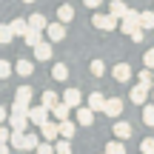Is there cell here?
I'll return each mask as SVG.
<instances>
[{"instance_id": "ab89813d", "label": "cell", "mask_w": 154, "mask_h": 154, "mask_svg": "<svg viewBox=\"0 0 154 154\" xmlns=\"http://www.w3.org/2000/svg\"><path fill=\"white\" fill-rule=\"evenodd\" d=\"M83 3H86L88 9H100V6H103V0H83Z\"/></svg>"}, {"instance_id": "44dd1931", "label": "cell", "mask_w": 154, "mask_h": 154, "mask_svg": "<svg viewBox=\"0 0 154 154\" xmlns=\"http://www.w3.org/2000/svg\"><path fill=\"white\" fill-rule=\"evenodd\" d=\"M9 143H11V149H20L23 151V143H26V131H11V137H9Z\"/></svg>"}, {"instance_id": "7402d4cb", "label": "cell", "mask_w": 154, "mask_h": 154, "mask_svg": "<svg viewBox=\"0 0 154 154\" xmlns=\"http://www.w3.org/2000/svg\"><path fill=\"white\" fill-rule=\"evenodd\" d=\"M14 72L20 74V77H32V72H34V66L29 60H17V66H14Z\"/></svg>"}, {"instance_id": "e575fe53", "label": "cell", "mask_w": 154, "mask_h": 154, "mask_svg": "<svg viewBox=\"0 0 154 154\" xmlns=\"http://www.w3.org/2000/svg\"><path fill=\"white\" fill-rule=\"evenodd\" d=\"M88 69H91V74H94V77H100V74L106 72V66H103V60H91V63H88Z\"/></svg>"}, {"instance_id": "5b68a950", "label": "cell", "mask_w": 154, "mask_h": 154, "mask_svg": "<svg viewBox=\"0 0 154 154\" xmlns=\"http://www.w3.org/2000/svg\"><path fill=\"white\" fill-rule=\"evenodd\" d=\"M49 111H51V109H46L43 103H40V106H32V111H29V120H32L34 126H43V123L49 120Z\"/></svg>"}, {"instance_id": "52a82bcc", "label": "cell", "mask_w": 154, "mask_h": 154, "mask_svg": "<svg viewBox=\"0 0 154 154\" xmlns=\"http://www.w3.org/2000/svg\"><path fill=\"white\" fill-rule=\"evenodd\" d=\"M103 114H109V117H120L123 114V100L120 97H109V103H106V109H103Z\"/></svg>"}, {"instance_id": "d4e9b609", "label": "cell", "mask_w": 154, "mask_h": 154, "mask_svg": "<svg viewBox=\"0 0 154 154\" xmlns=\"http://www.w3.org/2000/svg\"><path fill=\"white\" fill-rule=\"evenodd\" d=\"M40 103H43L46 109H54V106L60 103V97H57L54 91H43V100H40Z\"/></svg>"}, {"instance_id": "9a60e30c", "label": "cell", "mask_w": 154, "mask_h": 154, "mask_svg": "<svg viewBox=\"0 0 154 154\" xmlns=\"http://www.w3.org/2000/svg\"><path fill=\"white\" fill-rule=\"evenodd\" d=\"M34 57H37V60H51V43H37L34 46Z\"/></svg>"}, {"instance_id": "836d02e7", "label": "cell", "mask_w": 154, "mask_h": 154, "mask_svg": "<svg viewBox=\"0 0 154 154\" xmlns=\"http://www.w3.org/2000/svg\"><path fill=\"white\" fill-rule=\"evenodd\" d=\"M11 72H14V66L6 60H0V80H6V77H11Z\"/></svg>"}, {"instance_id": "d590c367", "label": "cell", "mask_w": 154, "mask_h": 154, "mask_svg": "<svg viewBox=\"0 0 154 154\" xmlns=\"http://www.w3.org/2000/svg\"><path fill=\"white\" fill-rule=\"evenodd\" d=\"M140 151H146V154H154V137H146L143 143H140Z\"/></svg>"}, {"instance_id": "1f68e13d", "label": "cell", "mask_w": 154, "mask_h": 154, "mask_svg": "<svg viewBox=\"0 0 154 154\" xmlns=\"http://www.w3.org/2000/svg\"><path fill=\"white\" fill-rule=\"evenodd\" d=\"M143 126H154V103L143 106Z\"/></svg>"}, {"instance_id": "ba28073f", "label": "cell", "mask_w": 154, "mask_h": 154, "mask_svg": "<svg viewBox=\"0 0 154 154\" xmlns=\"http://www.w3.org/2000/svg\"><path fill=\"white\" fill-rule=\"evenodd\" d=\"M111 74H114L117 83H128V80H131V66H128V63H117Z\"/></svg>"}, {"instance_id": "7bdbcfd3", "label": "cell", "mask_w": 154, "mask_h": 154, "mask_svg": "<svg viewBox=\"0 0 154 154\" xmlns=\"http://www.w3.org/2000/svg\"><path fill=\"white\" fill-rule=\"evenodd\" d=\"M151 100H154V86H151Z\"/></svg>"}, {"instance_id": "ffe728a7", "label": "cell", "mask_w": 154, "mask_h": 154, "mask_svg": "<svg viewBox=\"0 0 154 154\" xmlns=\"http://www.w3.org/2000/svg\"><path fill=\"white\" fill-rule=\"evenodd\" d=\"M114 137H120V140H128L131 137V126H128V123H114Z\"/></svg>"}, {"instance_id": "277c9868", "label": "cell", "mask_w": 154, "mask_h": 154, "mask_svg": "<svg viewBox=\"0 0 154 154\" xmlns=\"http://www.w3.org/2000/svg\"><path fill=\"white\" fill-rule=\"evenodd\" d=\"M46 37H49L51 43H60V40L66 37V23H63V20L49 23V26H46Z\"/></svg>"}, {"instance_id": "f546056e", "label": "cell", "mask_w": 154, "mask_h": 154, "mask_svg": "<svg viewBox=\"0 0 154 154\" xmlns=\"http://www.w3.org/2000/svg\"><path fill=\"white\" fill-rule=\"evenodd\" d=\"M140 23H143V29H154V9L140 11Z\"/></svg>"}, {"instance_id": "8fae6325", "label": "cell", "mask_w": 154, "mask_h": 154, "mask_svg": "<svg viewBox=\"0 0 154 154\" xmlns=\"http://www.w3.org/2000/svg\"><path fill=\"white\" fill-rule=\"evenodd\" d=\"M9 123H11V128H17V131H26L29 128V114H14V111H11V117H9Z\"/></svg>"}, {"instance_id": "5bb4252c", "label": "cell", "mask_w": 154, "mask_h": 154, "mask_svg": "<svg viewBox=\"0 0 154 154\" xmlns=\"http://www.w3.org/2000/svg\"><path fill=\"white\" fill-rule=\"evenodd\" d=\"M63 100H66L72 109H77V106L83 103V94H80V88H66V94H63Z\"/></svg>"}, {"instance_id": "6da1fadb", "label": "cell", "mask_w": 154, "mask_h": 154, "mask_svg": "<svg viewBox=\"0 0 154 154\" xmlns=\"http://www.w3.org/2000/svg\"><path fill=\"white\" fill-rule=\"evenodd\" d=\"M91 26L100 29V32H114V29H117V17L111 14V11H109V14H103V11H94V14H91Z\"/></svg>"}, {"instance_id": "7c38bea8", "label": "cell", "mask_w": 154, "mask_h": 154, "mask_svg": "<svg viewBox=\"0 0 154 154\" xmlns=\"http://www.w3.org/2000/svg\"><path fill=\"white\" fill-rule=\"evenodd\" d=\"M9 26H11V32H14V37H26V32H29V20H23V17H14Z\"/></svg>"}, {"instance_id": "30bf717a", "label": "cell", "mask_w": 154, "mask_h": 154, "mask_svg": "<svg viewBox=\"0 0 154 154\" xmlns=\"http://www.w3.org/2000/svg\"><path fill=\"white\" fill-rule=\"evenodd\" d=\"M94 114H97V111H94L91 106L77 109V123H80V126H91V123H94Z\"/></svg>"}, {"instance_id": "f1b7e54d", "label": "cell", "mask_w": 154, "mask_h": 154, "mask_svg": "<svg viewBox=\"0 0 154 154\" xmlns=\"http://www.w3.org/2000/svg\"><path fill=\"white\" fill-rule=\"evenodd\" d=\"M54 149L60 154H69V151H72V140H69V137H57L54 140Z\"/></svg>"}, {"instance_id": "4316f807", "label": "cell", "mask_w": 154, "mask_h": 154, "mask_svg": "<svg viewBox=\"0 0 154 154\" xmlns=\"http://www.w3.org/2000/svg\"><path fill=\"white\" fill-rule=\"evenodd\" d=\"M40 146V137L37 134H26V143H23V151H37Z\"/></svg>"}, {"instance_id": "7a4b0ae2", "label": "cell", "mask_w": 154, "mask_h": 154, "mask_svg": "<svg viewBox=\"0 0 154 154\" xmlns=\"http://www.w3.org/2000/svg\"><path fill=\"white\" fill-rule=\"evenodd\" d=\"M137 29H143V23H140V11H128L126 17H120V32H126V34H131V32H137Z\"/></svg>"}, {"instance_id": "83f0119b", "label": "cell", "mask_w": 154, "mask_h": 154, "mask_svg": "<svg viewBox=\"0 0 154 154\" xmlns=\"http://www.w3.org/2000/svg\"><path fill=\"white\" fill-rule=\"evenodd\" d=\"M60 137H74V123L72 120H60Z\"/></svg>"}, {"instance_id": "d6a6232c", "label": "cell", "mask_w": 154, "mask_h": 154, "mask_svg": "<svg viewBox=\"0 0 154 154\" xmlns=\"http://www.w3.org/2000/svg\"><path fill=\"white\" fill-rule=\"evenodd\" d=\"M106 151H109V154H123V151H126V146H123V140L117 137L114 143H109V146H106Z\"/></svg>"}, {"instance_id": "3957f363", "label": "cell", "mask_w": 154, "mask_h": 154, "mask_svg": "<svg viewBox=\"0 0 154 154\" xmlns=\"http://www.w3.org/2000/svg\"><path fill=\"white\" fill-rule=\"evenodd\" d=\"M149 97H151V86H143V83H137V86L131 88V94H128V100H131L134 106H146Z\"/></svg>"}, {"instance_id": "8d00e7d4", "label": "cell", "mask_w": 154, "mask_h": 154, "mask_svg": "<svg viewBox=\"0 0 154 154\" xmlns=\"http://www.w3.org/2000/svg\"><path fill=\"white\" fill-rule=\"evenodd\" d=\"M143 63H146L149 69H154V49H149V51L143 54Z\"/></svg>"}, {"instance_id": "484cf974", "label": "cell", "mask_w": 154, "mask_h": 154, "mask_svg": "<svg viewBox=\"0 0 154 154\" xmlns=\"http://www.w3.org/2000/svg\"><path fill=\"white\" fill-rule=\"evenodd\" d=\"M14 100H23V103H29V100H32V86H17Z\"/></svg>"}, {"instance_id": "2e32d148", "label": "cell", "mask_w": 154, "mask_h": 154, "mask_svg": "<svg viewBox=\"0 0 154 154\" xmlns=\"http://www.w3.org/2000/svg\"><path fill=\"white\" fill-rule=\"evenodd\" d=\"M69 111H72V106H69L66 100H60V103H57L54 109H51V114H54L57 120H69Z\"/></svg>"}, {"instance_id": "60d3db41", "label": "cell", "mask_w": 154, "mask_h": 154, "mask_svg": "<svg viewBox=\"0 0 154 154\" xmlns=\"http://www.w3.org/2000/svg\"><path fill=\"white\" fill-rule=\"evenodd\" d=\"M9 149H11V143H9V140H3V143H0V154H6Z\"/></svg>"}, {"instance_id": "ac0fdd59", "label": "cell", "mask_w": 154, "mask_h": 154, "mask_svg": "<svg viewBox=\"0 0 154 154\" xmlns=\"http://www.w3.org/2000/svg\"><path fill=\"white\" fill-rule=\"evenodd\" d=\"M51 77H54L57 83H66L69 80V66H66V63H57V66L51 69Z\"/></svg>"}, {"instance_id": "8992f818", "label": "cell", "mask_w": 154, "mask_h": 154, "mask_svg": "<svg viewBox=\"0 0 154 154\" xmlns=\"http://www.w3.org/2000/svg\"><path fill=\"white\" fill-rule=\"evenodd\" d=\"M40 134H43V140H57V137H60V123L46 120L43 126H40Z\"/></svg>"}, {"instance_id": "4dcf8cb0", "label": "cell", "mask_w": 154, "mask_h": 154, "mask_svg": "<svg viewBox=\"0 0 154 154\" xmlns=\"http://www.w3.org/2000/svg\"><path fill=\"white\" fill-rule=\"evenodd\" d=\"M11 40H14V32H11V26L0 23V43H11Z\"/></svg>"}, {"instance_id": "cb8c5ba5", "label": "cell", "mask_w": 154, "mask_h": 154, "mask_svg": "<svg viewBox=\"0 0 154 154\" xmlns=\"http://www.w3.org/2000/svg\"><path fill=\"white\" fill-rule=\"evenodd\" d=\"M137 80L143 83V86H154V69H149V66H146L143 72L137 74Z\"/></svg>"}, {"instance_id": "74e56055", "label": "cell", "mask_w": 154, "mask_h": 154, "mask_svg": "<svg viewBox=\"0 0 154 154\" xmlns=\"http://www.w3.org/2000/svg\"><path fill=\"white\" fill-rule=\"evenodd\" d=\"M128 37H131L134 43H143V37H146V29H137V32H131Z\"/></svg>"}, {"instance_id": "f35d334b", "label": "cell", "mask_w": 154, "mask_h": 154, "mask_svg": "<svg viewBox=\"0 0 154 154\" xmlns=\"http://www.w3.org/2000/svg\"><path fill=\"white\" fill-rule=\"evenodd\" d=\"M9 137H11V134H9V128L0 123V143H3V140H9Z\"/></svg>"}, {"instance_id": "d6986e66", "label": "cell", "mask_w": 154, "mask_h": 154, "mask_svg": "<svg viewBox=\"0 0 154 154\" xmlns=\"http://www.w3.org/2000/svg\"><path fill=\"white\" fill-rule=\"evenodd\" d=\"M128 11H131V9H128V3H123V0H114V3H111V14H114L117 20H120V17H126Z\"/></svg>"}, {"instance_id": "9c48e42d", "label": "cell", "mask_w": 154, "mask_h": 154, "mask_svg": "<svg viewBox=\"0 0 154 154\" xmlns=\"http://www.w3.org/2000/svg\"><path fill=\"white\" fill-rule=\"evenodd\" d=\"M106 103H109V97H106L103 91H91V94H88V106H91L94 111H103Z\"/></svg>"}, {"instance_id": "603a6c76", "label": "cell", "mask_w": 154, "mask_h": 154, "mask_svg": "<svg viewBox=\"0 0 154 154\" xmlns=\"http://www.w3.org/2000/svg\"><path fill=\"white\" fill-rule=\"evenodd\" d=\"M29 26H32V29H40V32H46L49 20H46L43 14H32V17H29Z\"/></svg>"}, {"instance_id": "4fadbf2b", "label": "cell", "mask_w": 154, "mask_h": 154, "mask_svg": "<svg viewBox=\"0 0 154 154\" xmlns=\"http://www.w3.org/2000/svg\"><path fill=\"white\" fill-rule=\"evenodd\" d=\"M23 40H26V46H29V49H34L37 43H43V32L29 26V32H26V37H23Z\"/></svg>"}, {"instance_id": "e0dca14e", "label": "cell", "mask_w": 154, "mask_h": 154, "mask_svg": "<svg viewBox=\"0 0 154 154\" xmlns=\"http://www.w3.org/2000/svg\"><path fill=\"white\" fill-rule=\"evenodd\" d=\"M57 20H63V23H72V20H74V6L63 3L60 9H57Z\"/></svg>"}, {"instance_id": "b9f144b4", "label": "cell", "mask_w": 154, "mask_h": 154, "mask_svg": "<svg viewBox=\"0 0 154 154\" xmlns=\"http://www.w3.org/2000/svg\"><path fill=\"white\" fill-rule=\"evenodd\" d=\"M0 123H6V106H0Z\"/></svg>"}, {"instance_id": "ee69618b", "label": "cell", "mask_w": 154, "mask_h": 154, "mask_svg": "<svg viewBox=\"0 0 154 154\" xmlns=\"http://www.w3.org/2000/svg\"><path fill=\"white\" fill-rule=\"evenodd\" d=\"M23 3H34V0H23Z\"/></svg>"}]
</instances>
